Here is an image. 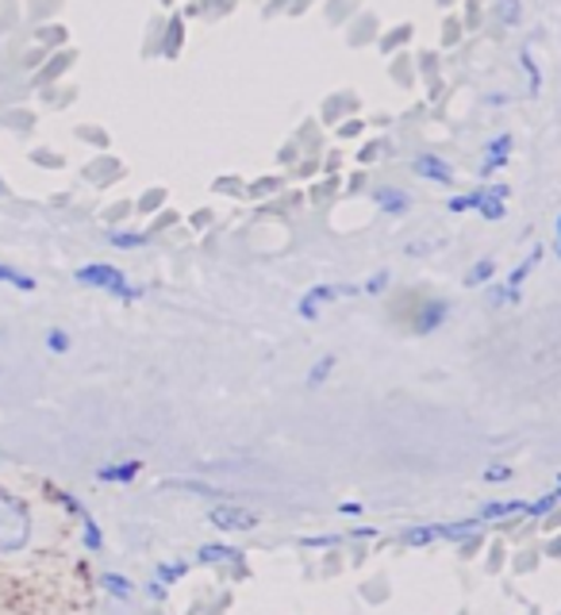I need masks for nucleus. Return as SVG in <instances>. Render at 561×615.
<instances>
[{
	"instance_id": "a211bd4d",
	"label": "nucleus",
	"mask_w": 561,
	"mask_h": 615,
	"mask_svg": "<svg viewBox=\"0 0 561 615\" xmlns=\"http://www.w3.org/2000/svg\"><path fill=\"white\" fill-rule=\"evenodd\" d=\"M481 196H484V189H477V193H469V196H454V201H450V212H465V208H477V204H481Z\"/></svg>"
},
{
	"instance_id": "4468645a",
	"label": "nucleus",
	"mask_w": 561,
	"mask_h": 615,
	"mask_svg": "<svg viewBox=\"0 0 561 615\" xmlns=\"http://www.w3.org/2000/svg\"><path fill=\"white\" fill-rule=\"evenodd\" d=\"M431 538H439V527H415V531H404V543H408V546H423V543H431Z\"/></svg>"
},
{
	"instance_id": "5701e85b",
	"label": "nucleus",
	"mask_w": 561,
	"mask_h": 615,
	"mask_svg": "<svg viewBox=\"0 0 561 615\" xmlns=\"http://www.w3.org/2000/svg\"><path fill=\"white\" fill-rule=\"evenodd\" d=\"M484 477H489V481H508V477H512V470H508V465H492Z\"/></svg>"
},
{
	"instance_id": "7ed1b4c3",
	"label": "nucleus",
	"mask_w": 561,
	"mask_h": 615,
	"mask_svg": "<svg viewBox=\"0 0 561 615\" xmlns=\"http://www.w3.org/2000/svg\"><path fill=\"white\" fill-rule=\"evenodd\" d=\"M412 170L427 181H439V185H450V181H454V170H450V165L442 162V158H434V154H420L412 162Z\"/></svg>"
},
{
	"instance_id": "dca6fc26",
	"label": "nucleus",
	"mask_w": 561,
	"mask_h": 615,
	"mask_svg": "<svg viewBox=\"0 0 561 615\" xmlns=\"http://www.w3.org/2000/svg\"><path fill=\"white\" fill-rule=\"evenodd\" d=\"M47 346H50L54 354H66V351H70V335H66L62 327H50V331H47Z\"/></svg>"
},
{
	"instance_id": "20e7f679",
	"label": "nucleus",
	"mask_w": 561,
	"mask_h": 615,
	"mask_svg": "<svg viewBox=\"0 0 561 615\" xmlns=\"http://www.w3.org/2000/svg\"><path fill=\"white\" fill-rule=\"evenodd\" d=\"M142 465L139 462H120V465H104V470H97V481H108V485H128V481L139 477Z\"/></svg>"
},
{
	"instance_id": "0eeeda50",
	"label": "nucleus",
	"mask_w": 561,
	"mask_h": 615,
	"mask_svg": "<svg viewBox=\"0 0 561 615\" xmlns=\"http://www.w3.org/2000/svg\"><path fill=\"white\" fill-rule=\"evenodd\" d=\"M539 262H542V251H534L531 258H523V262L515 265V273H512V278L504 281V289L515 296V301H519V285H523V281L531 278V270H534V265H539Z\"/></svg>"
},
{
	"instance_id": "423d86ee",
	"label": "nucleus",
	"mask_w": 561,
	"mask_h": 615,
	"mask_svg": "<svg viewBox=\"0 0 561 615\" xmlns=\"http://www.w3.org/2000/svg\"><path fill=\"white\" fill-rule=\"evenodd\" d=\"M447 312H450L447 301H427V304H423V320H415V331H420V335H427V331H434L442 320H447Z\"/></svg>"
},
{
	"instance_id": "f8f14e48",
	"label": "nucleus",
	"mask_w": 561,
	"mask_h": 615,
	"mask_svg": "<svg viewBox=\"0 0 561 615\" xmlns=\"http://www.w3.org/2000/svg\"><path fill=\"white\" fill-rule=\"evenodd\" d=\"M81 527H86V546H89V551H100V546H104V538H100V531H97V523H93V515H89V512H81Z\"/></svg>"
},
{
	"instance_id": "4be33fe9",
	"label": "nucleus",
	"mask_w": 561,
	"mask_h": 615,
	"mask_svg": "<svg viewBox=\"0 0 561 615\" xmlns=\"http://www.w3.org/2000/svg\"><path fill=\"white\" fill-rule=\"evenodd\" d=\"M112 243H116V246H142L147 239H142V235H123V231H116Z\"/></svg>"
},
{
	"instance_id": "6e6552de",
	"label": "nucleus",
	"mask_w": 561,
	"mask_h": 615,
	"mask_svg": "<svg viewBox=\"0 0 561 615\" xmlns=\"http://www.w3.org/2000/svg\"><path fill=\"white\" fill-rule=\"evenodd\" d=\"M200 562H208V565L242 562V551H234V546H200Z\"/></svg>"
},
{
	"instance_id": "9d476101",
	"label": "nucleus",
	"mask_w": 561,
	"mask_h": 615,
	"mask_svg": "<svg viewBox=\"0 0 561 615\" xmlns=\"http://www.w3.org/2000/svg\"><path fill=\"white\" fill-rule=\"evenodd\" d=\"M377 204H381L384 212H404L408 196L400 193V189H377Z\"/></svg>"
},
{
	"instance_id": "6ab92c4d",
	"label": "nucleus",
	"mask_w": 561,
	"mask_h": 615,
	"mask_svg": "<svg viewBox=\"0 0 561 615\" xmlns=\"http://www.w3.org/2000/svg\"><path fill=\"white\" fill-rule=\"evenodd\" d=\"M554 504H558V493H547L539 504H523V512H527V515H547L550 508H554Z\"/></svg>"
},
{
	"instance_id": "2eb2a0df",
	"label": "nucleus",
	"mask_w": 561,
	"mask_h": 615,
	"mask_svg": "<svg viewBox=\"0 0 561 615\" xmlns=\"http://www.w3.org/2000/svg\"><path fill=\"white\" fill-rule=\"evenodd\" d=\"M492 273H497V265H492V262H477L473 270H469L465 285H484V281H489Z\"/></svg>"
},
{
	"instance_id": "1a4fd4ad",
	"label": "nucleus",
	"mask_w": 561,
	"mask_h": 615,
	"mask_svg": "<svg viewBox=\"0 0 561 615\" xmlns=\"http://www.w3.org/2000/svg\"><path fill=\"white\" fill-rule=\"evenodd\" d=\"M100 585H104L112 596H120V601H128V596L136 593V588H131V581L120 577V573H100Z\"/></svg>"
},
{
	"instance_id": "ddd939ff",
	"label": "nucleus",
	"mask_w": 561,
	"mask_h": 615,
	"mask_svg": "<svg viewBox=\"0 0 561 615\" xmlns=\"http://www.w3.org/2000/svg\"><path fill=\"white\" fill-rule=\"evenodd\" d=\"M186 569H189L186 562H170V565H158V581H162V585H173V581H178V577H186Z\"/></svg>"
},
{
	"instance_id": "aec40b11",
	"label": "nucleus",
	"mask_w": 561,
	"mask_h": 615,
	"mask_svg": "<svg viewBox=\"0 0 561 615\" xmlns=\"http://www.w3.org/2000/svg\"><path fill=\"white\" fill-rule=\"evenodd\" d=\"M331 365H334V359H323V362H320V365H315V370H312V377H308V385H320V381H328Z\"/></svg>"
},
{
	"instance_id": "412c9836",
	"label": "nucleus",
	"mask_w": 561,
	"mask_h": 615,
	"mask_svg": "<svg viewBox=\"0 0 561 615\" xmlns=\"http://www.w3.org/2000/svg\"><path fill=\"white\" fill-rule=\"evenodd\" d=\"M384 285H389V273H377V278H370L365 281V293H384Z\"/></svg>"
},
{
	"instance_id": "9b49d317",
	"label": "nucleus",
	"mask_w": 561,
	"mask_h": 615,
	"mask_svg": "<svg viewBox=\"0 0 561 615\" xmlns=\"http://www.w3.org/2000/svg\"><path fill=\"white\" fill-rule=\"evenodd\" d=\"M0 281H8V285H16V289H23V293H31V289H36V281H31L28 273L12 270V265H4V262H0Z\"/></svg>"
},
{
	"instance_id": "b1692460",
	"label": "nucleus",
	"mask_w": 561,
	"mask_h": 615,
	"mask_svg": "<svg viewBox=\"0 0 561 615\" xmlns=\"http://www.w3.org/2000/svg\"><path fill=\"white\" fill-rule=\"evenodd\" d=\"M0 193H4V181H0Z\"/></svg>"
},
{
	"instance_id": "f3484780",
	"label": "nucleus",
	"mask_w": 561,
	"mask_h": 615,
	"mask_svg": "<svg viewBox=\"0 0 561 615\" xmlns=\"http://www.w3.org/2000/svg\"><path fill=\"white\" fill-rule=\"evenodd\" d=\"M515 512H523V504H519V501H504V504H489V508H484L481 515H484V520H497V515H515Z\"/></svg>"
},
{
	"instance_id": "f257e3e1",
	"label": "nucleus",
	"mask_w": 561,
	"mask_h": 615,
	"mask_svg": "<svg viewBox=\"0 0 561 615\" xmlns=\"http://www.w3.org/2000/svg\"><path fill=\"white\" fill-rule=\"evenodd\" d=\"M78 281H81V285H89V289H104V293L120 296V301H131V296H139L136 289L128 285L123 270H116V265H108V262L81 265V270H78Z\"/></svg>"
},
{
	"instance_id": "39448f33",
	"label": "nucleus",
	"mask_w": 561,
	"mask_h": 615,
	"mask_svg": "<svg viewBox=\"0 0 561 615\" xmlns=\"http://www.w3.org/2000/svg\"><path fill=\"white\" fill-rule=\"evenodd\" d=\"M342 289H331V285H320V289H312V293L304 296V301H300V315H304V320H315V312H320V304L323 301H334V296H339Z\"/></svg>"
},
{
	"instance_id": "f03ea898",
	"label": "nucleus",
	"mask_w": 561,
	"mask_h": 615,
	"mask_svg": "<svg viewBox=\"0 0 561 615\" xmlns=\"http://www.w3.org/2000/svg\"><path fill=\"white\" fill-rule=\"evenodd\" d=\"M208 520H212L220 531H250L258 523V515L247 512V508H234V504H220V508H212Z\"/></svg>"
}]
</instances>
